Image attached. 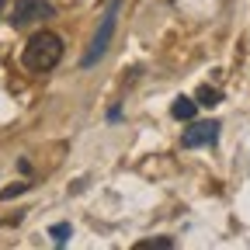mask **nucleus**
Returning <instances> with one entry per match:
<instances>
[{
    "instance_id": "1",
    "label": "nucleus",
    "mask_w": 250,
    "mask_h": 250,
    "mask_svg": "<svg viewBox=\"0 0 250 250\" xmlns=\"http://www.w3.org/2000/svg\"><path fill=\"white\" fill-rule=\"evenodd\" d=\"M59 59H62V39L52 35V31H39V35H31V39L24 42V52H21L24 70H31V73L52 70Z\"/></svg>"
},
{
    "instance_id": "2",
    "label": "nucleus",
    "mask_w": 250,
    "mask_h": 250,
    "mask_svg": "<svg viewBox=\"0 0 250 250\" xmlns=\"http://www.w3.org/2000/svg\"><path fill=\"white\" fill-rule=\"evenodd\" d=\"M118 11H122V0H108V7H104V14H101V24H98V31H94L90 49H87V56H83V66H94V62L108 52L111 35H115V24H118Z\"/></svg>"
},
{
    "instance_id": "3",
    "label": "nucleus",
    "mask_w": 250,
    "mask_h": 250,
    "mask_svg": "<svg viewBox=\"0 0 250 250\" xmlns=\"http://www.w3.org/2000/svg\"><path fill=\"white\" fill-rule=\"evenodd\" d=\"M45 18H52V4H45V0H18L14 14H11V24L14 28H28L35 21H45Z\"/></svg>"
},
{
    "instance_id": "4",
    "label": "nucleus",
    "mask_w": 250,
    "mask_h": 250,
    "mask_svg": "<svg viewBox=\"0 0 250 250\" xmlns=\"http://www.w3.org/2000/svg\"><path fill=\"white\" fill-rule=\"evenodd\" d=\"M215 139H219V122H195V125H188V132H184V146L188 149L212 146Z\"/></svg>"
},
{
    "instance_id": "5",
    "label": "nucleus",
    "mask_w": 250,
    "mask_h": 250,
    "mask_svg": "<svg viewBox=\"0 0 250 250\" xmlns=\"http://www.w3.org/2000/svg\"><path fill=\"white\" fill-rule=\"evenodd\" d=\"M195 111H198V101H191V98H177V101L170 104V115H174V118H181V122L195 118Z\"/></svg>"
},
{
    "instance_id": "6",
    "label": "nucleus",
    "mask_w": 250,
    "mask_h": 250,
    "mask_svg": "<svg viewBox=\"0 0 250 250\" xmlns=\"http://www.w3.org/2000/svg\"><path fill=\"white\" fill-rule=\"evenodd\" d=\"M174 247V240L170 236H160V240H143V243H136V250H170Z\"/></svg>"
},
{
    "instance_id": "7",
    "label": "nucleus",
    "mask_w": 250,
    "mask_h": 250,
    "mask_svg": "<svg viewBox=\"0 0 250 250\" xmlns=\"http://www.w3.org/2000/svg\"><path fill=\"white\" fill-rule=\"evenodd\" d=\"M49 236L56 240V247H62V243L70 240V223H56V226L49 229Z\"/></svg>"
},
{
    "instance_id": "8",
    "label": "nucleus",
    "mask_w": 250,
    "mask_h": 250,
    "mask_svg": "<svg viewBox=\"0 0 250 250\" xmlns=\"http://www.w3.org/2000/svg\"><path fill=\"white\" fill-rule=\"evenodd\" d=\"M223 98H219V90H212V87H202L198 90V104H205V108H212V104H219Z\"/></svg>"
},
{
    "instance_id": "9",
    "label": "nucleus",
    "mask_w": 250,
    "mask_h": 250,
    "mask_svg": "<svg viewBox=\"0 0 250 250\" xmlns=\"http://www.w3.org/2000/svg\"><path fill=\"white\" fill-rule=\"evenodd\" d=\"M28 184H11V188H4V198H14V195H21Z\"/></svg>"
},
{
    "instance_id": "10",
    "label": "nucleus",
    "mask_w": 250,
    "mask_h": 250,
    "mask_svg": "<svg viewBox=\"0 0 250 250\" xmlns=\"http://www.w3.org/2000/svg\"><path fill=\"white\" fill-rule=\"evenodd\" d=\"M0 11H4V0H0Z\"/></svg>"
}]
</instances>
